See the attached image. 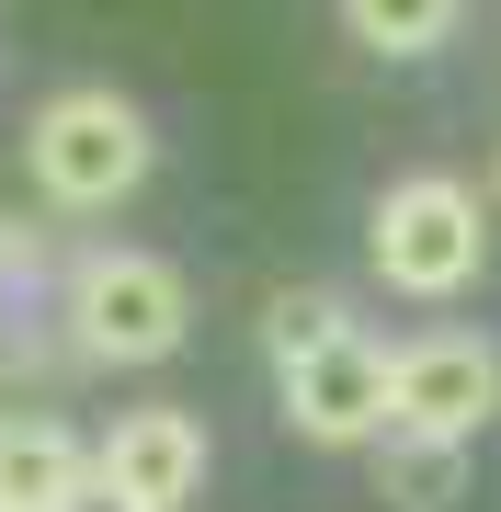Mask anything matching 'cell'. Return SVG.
<instances>
[{
    "mask_svg": "<svg viewBox=\"0 0 501 512\" xmlns=\"http://www.w3.org/2000/svg\"><path fill=\"white\" fill-rule=\"evenodd\" d=\"M490 410H501V353L479 342V330H422V342L399 353V399H388L399 433H422V444H467Z\"/></svg>",
    "mask_w": 501,
    "mask_h": 512,
    "instance_id": "cell-5",
    "label": "cell"
},
{
    "mask_svg": "<svg viewBox=\"0 0 501 512\" xmlns=\"http://www.w3.org/2000/svg\"><path fill=\"white\" fill-rule=\"evenodd\" d=\"M376 490H388V512H456V490H467V444H422V433H399L388 467H376Z\"/></svg>",
    "mask_w": 501,
    "mask_h": 512,
    "instance_id": "cell-8",
    "label": "cell"
},
{
    "mask_svg": "<svg viewBox=\"0 0 501 512\" xmlns=\"http://www.w3.org/2000/svg\"><path fill=\"white\" fill-rule=\"evenodd\" d=\"M388 399H399V353L365 342L353 319L285 365V433H308V444H376L388 433Z\"/></svg>",
    "mask_w": 501,
    "mask_h": 512,
    "instance_id": "cell-4",
    "label": "cell"
},
{
    "mask_svg": "<svg viewBox=\"0 0 501 512\" xmlns=\"http://www.w3.org/2000/svg\"><path fill=\"white\" fill-rule=\"evenodd\" d=\"M331 330H342V308H331L319 285H285L274 308H262V342H274V365H297V353H308V342H331Z\"/></svg>",
    "mask_w": 501,
    "mask_h": 512,
    "instance_id": "cell-10",
    "label": "cell"
},
{
    "mask_svg": "<svg viewBox=\"0 0 501 512\" xmlns=\"http://www.w3.org/2000/svg\"><path fill=\"white\" fill-rule=\"evenodd\" d=\"M342 23H353L376 57H422V46L456 35V0H342Z\"/></svg>",
    "mask_w": 501,
    "mask_h": 512,
    "instance_id": "cell-9",
    "label": "cell"
},
{
    "mask_svg": "<svg viewBox=\"0 0 501 512\" xmlns=\"http://www.w3.org/2000/svg\"><path fill=\"white\" fill-rule=\"evenodd\" d=\"M92 467H103V490H126L137 512H183L205 490V421L194 410H126Z\"/></svg>",
    "mask_w": 501,
    "mask_h": 512,
    "instance_id": "cell-6",
    "label": "cell"
},
{
    "mask_svg": "<svg viewBox=\"0 0 501 512\" xmlns=\"http://www.w3.org/2000/svg\"><path fill=\"white\" fill-rule=\"evenodd\" d=\"M80 490H92V456L69 421H0V512H69Z\"/></svg>",
    "mask_w": 501,
    "mask_h": 512,
    "instance_id": "cell-7",
    "label": "cell"
},
{
    "mask_svg": "<svg viewBox=\"0 0 501 512\" xmlns=\"http://www.w3.org/2000/svg\"><path fill=\"white\" fill-rule=\"evenodd\" d=\"M376 274H388L399 296H456V285H479V262H490V217H479V194L445 183V171H410V183L376 194Z\"/></svg>",
    "mask_w": 501,
    "mask_h": 512,
    "instance_id": "cell-3",
    "label": "cell"
},
{
    "mask_svg": "<svg viewBox=\"0 0 501 512\" xmlns=\"http://www.w3.org/2000/svg\"><path fill=\"white\" fill-rule=\"evenodd\" d=\"M183 330H194V296L160 251H92L69 274V342L103 365H160V353H183Z\"/></svg>",
    "mask_w": 501,
    "mask_h": 512,
    "instance_id": "cell-2",
    "label": "cell"
},
{
    "mask_svg": "<svg viewBox=\"0 0 501 512\" xmlns=\"http://www.w3.org/2000/svg\"><path fill=\"white\" fill-rule=\"evenodd\" d=\"M490 183H501V160H490Z\"/></svg>",
    "mask_w": 501,
    "mask_h": 512,
    "instance_id": "cell-12",
    "label": "cell"
},
{
    "mask_svg": "<svg viewBox=\"0 0 501 512\" xmlns=\"http://www.w3.org/2000/svg\"><path fill=\"white\" fill-rule=\"evenodd\" d=\"M23 160H35V194L69 205V217H103V205H126L149 183V114L126 92H57L35 114V137H23Z\"/></svg>",
    "mask_w": 501,
    "mask_h": 512,
    "instance_id": "cell-1",
    "label": "cell"
},
{
    "mask_svg": "<svg viewBox=\"0 0 501 512\" xmlns=\"http://www.w3.org/2000/svg\"><path fill=\"white\" fill-rule=\"evenodd\" d=\"M69 512H137V501H126V490H103V467H92V490H80Z\"/></svg>",
    "mask_w": 501,
    "mask_h": 512,
    "instance_id": "cell-11",
    "label": "cell"
}]
</instances>
